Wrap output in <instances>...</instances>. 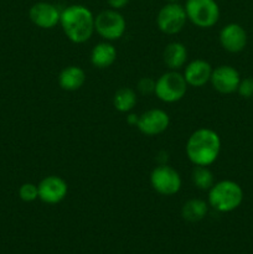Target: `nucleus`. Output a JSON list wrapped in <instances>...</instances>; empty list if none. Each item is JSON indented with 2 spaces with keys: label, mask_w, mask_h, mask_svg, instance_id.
<instances>
[{
  "label": "nucleus",
  "mask_w": 253,
  "mask_h": 254,
  "mask_svg": "<svg viewBox=\"0 0 253 254\" xmlns=\"http://www.w3.org/2000/svg\"><path fill=\"white\" fill-rule=\"evenodd\" d=\"M60 25L69 41L84 44L94 32V15L84 5H69L61 10Z\"/></svg>",
  "instance_id": "nucleus-1"
},
{
  "label": "nucleus",
  "mask_w": 253,
  "mask_h": 254,
  "mask_svg": "<svg viewBox=\"0 0 253 254\" xmlns=\"http://www.w3.org/2000/svg\"><path fill=\"white\" fill-rule=\"evenodd\" d=\"M186 156L195 166H210L221 151L220 135L210 128L196 129L186 141Z\"/></svg>",
  "instance_id": "nucleus-2"
},
{
  "label": "nucleus",
  "mask_w": 253,
  "mask_h": 254,
  "mask_svg": "<svg viewBox=\"0 0 253 254\" xmlns=\"http://www.w3.org/2000/svg\"><path fill=\"white\" fill-rule=\"evenodd\" d=\"M243 201V190L232 180H222L213 184L208 190V206L218 212L227 213L235 211Z\"/></svg>",
  "instance_id": "nucleus-3"
},
{
  "label": "nucleus",
  "mask_w": 253,
  "mask_h": 254,
  "mask_svg": "<svg viewBox=\"0 0 253 254\" xmlns=\"http://www.w3.org/2000/svg\"><path fill=\"white\" fill-rule=\"evenodd\" d=\"M188 20L200 29H211L220 20V6L216 0H186Z\"/></svg>",
  "instance_id": "nucleus-4"
},
{
  "label": "nucleus",
  "mask_w": 253,
  "mask_h": 254,
  "mask_svg": "<svg viewBox=\"0 0 253 254\" xmlns=\"http://www.w3.org/2000/svg\"><path fill=\"white\" fill-rule=\"evenodd\" d=\"M186 91L188 83L184 74L178 71H169L161 74L155 81L154 94L164 103H176L185 97Z\"/></svg>",
  "instance_id": "nucleus-5"
},
{
  "label": "nucleus",
  "mask_w": 253,
  "mask_h": 254,
  "mask_svg": "<svg viewBox=\"0 0 253 254\" xmlns=\"http://www.w3.org/2000/svg\"><path fill=\"white\" fill-rule=\"evenodd\" d=\"M126 21L119 10L107 9L94 16V32L106 41H117L126 34Z\"/></svg>",
  "instance_id": "nucleus-6"
},
{
  "label": "nucleus",
  "mask_w": 253,
  "mask_h": 254,
  "mask_svg": "<svg viewBox=\"0 0 253 254\" xmlns=\"http://www.w3.org/2000/svg\"><path fill=\"white\" fill-rule=\"evenodd\" d=\"M150 185L159 195L173 196L181 190L183 180L173 166L160 164L155 166L150 174Z\"/></svg>",
  "instance_id": "nucleus-7"
},
{
  "label": "nucleus",
  "mask_w": 253,
  "mask_h": 254,
  "mask_svg": "<svg viewBox=\"0 0 253 254\" xmlns=\"http://www.w3.org/2000/svg\"><path fill=\"white\" fill-rule=\"evenodd\" d=\"M188 16L179 2H166L156 15V26L163 34L176 35L185 27Z\"/></svg>",
  "instance_id": "nucleus-8"
},
{
  "label": "nucleus",
  "mask_w": 253,
  "mask_h": 254,
  "mask_svg": "<svg viewBox=\"0 0 253 254\" xmlns=\"http://www.w3.org/2000/svg\"><path fill=\"white\" fill-rule=\"evenodd\" d=\"M170 124V117L165 111L159 108L149 109L139 116L136 128L146 136H155L163 134Z\"/></svg>",
  "instance_id": "nucleus-9"
},
{
  "label": "nucleus",
  "mask_w": 253,
  "mask_h": 254,
  "mask_svg": "<svg viewBox=\"0 0 253 254\" xmlns=\"http://www.w3.org/2000/svg\"><path fill=\"white\" fill-rule=\"evenodd\" d=\"M39 198L47 205H56L66 198L68 192V185L62 178L50 175L42 179L37 185Z\"/></svg>",
  "instance_id": "nucleus-10"
},
{
  "label": "nucleus",
  "mask_w": 253,
  "mask_h": 254,
  "mask_svg": "<svg viewBox=\"0 0 253 254\" xmlns=\"http://www.w3.org/2000/svg\"><path fill=\"white\" fill-rule=\"evenodd\" d=\"M29 17L40 29L51 30L60 24L61 10L52 2L39 1L30 7Z\"/></svg>",
  "instance_id": "nucleus-11"
},
{
  "label": "nucleus",
  "mask_w": 253,
  "mask_h": 254,
  "mask_svg": "<svg viewBox=\"0 0 253 254\" xmlns=\"http://www.w3.org/2000/svg\"><path fill=\"white\" fill-rule=\"evenodd\" d=\"M240 82V72L235 67L222 64V66H218L215 69H212L210 83L212 84L213 89L217 91L218 93L231 94L233 92H237Z\"/></svg>",
  "instance_id": "nucleus-12"
},
{
  "label": "nucleus",
  "mask_w": 253,
  "mask_h": 254,
  "mask_svg": "<svg viewBox=\"0 0 253 254\" xmlns=\"http://www.w3.org/2000/svg\"><path fill=\"white\" fill-rule=\"evenodd\" d=\"M220 44L227 52L237 54L247 45V32L241 25L231 22L221 29Z\"/></svg>",
  "instance_id": "nucleus-13"
},
{
  "label": "nucleus",
  "mask_w": 253,
  "mask_h": 254,
  "mask_svg": "<svg viewBox=\"0 0 253 254\" xmlns=\"http://www.w3.org/2000/svg\"><path fill=\"white\" fill-rule=\"evenodd\" d=\"M212 69L213 68L207 61L197 59L186 64L183 74L188 86L200 88V87L206 86L210 82Z\"/></svg>",
  "instance_id": "nucleus-14"
},
{
  "label": "nucleus",
  "mask_w": 253,
  "mask_h": 254,
  "mask_svg": "<svg viewBox=\"0 0 253 254\" xmlns=\"http://www.w3.org/2000/svg\"><path fill=\"white\" fill-rule=\"evenodd\" d=\"M163 60L165 66L170 71H178V69L185 67L188 61V50L185 45L179 41L170 42L166 45L163 52Z\"/></svg>",
  "instance_id": "nucleus-15"
},
{
  "label": "nucleus",
  "mask_w": 253,
  "mask_h": 254,
  "mask_svg": "<svg viewBox=\"0 0 253 254\" xmlns=\"http://www.w3.org/2000/svg\"><path fill=\"white\" fill-rule=\"evenodd\" d=\"M117 60V50L109 41L97 44L91 51V64L96 68L104 69L111 67Z\"/></svg>",
  "instance_id": "nucleus-16"
},
{
  "label": "nucleus",
  "mask_w": 253,
  "mask_h": 254,
  "mask_svg": "<svg viewBox=\"0 0 253 254\" xmlns=\"http://www.w3.org/2000/svg\"><path fill=\"white\" fill-rule=\"evenodd\" d=\"M57 81H59V86L63 91H78L86 82V73L78 66H67L60 72Z\"/></svg>",
  "instance_id": "nucleus-17"
},
{
  "label": "nucleus",
  "mask_w": 253,
  "mask_h": 254,
  "mask_svg": "<svg viewBox=\"0 0 253 254\" xmlns=\"http://www.w3.org/2000/svg\"><path fill=\"white\" fill-rule=\"evenodd\" d=\"M208 212V203L201 198H190L181 208V216L188 222H198L203 220Z\"/></svg>",
  "instance_id": "nucleus-18"
},
{
  "label": "nucleus",
  "mask_w": 253,
  "mask_h": 254,
  "mask_svg": "<svg viewBox=\"0 0 253 254\" xmlns=\"http://www.w3.org/2000/svg\"><path fill=\"white\" fill-rule=\"evenodd\" d=\"M136 102H138V98H136L135 91L128 87L119 88L114 93L113 106L121 113H129L133 111L134 107L136 106Z\"/></svg>",
  "instance_id": "nucleus-19"
},
{
  "label": "nucleus",
  "mask_w": 253,
  "mask_h": 254,
  "mask_svg": "<svg viewBox=\"0 0 253 254\" xmlns=\"http://www.w3.org/2000/svg\"><path fill=\"white\" fill-rule=\"evenodd\" d=\"M191 180L196 189L202 191H208L215 184V178L208 166H195L191 173Z\"/></svg>",
  "instance_id": "nucleus-20"
},
{
  "label": "nucleus",
  "mask_w": 253,
  "mask_h": 254,
  "mask_svg": "<svg viewBox=\"0 0 253 254\" xmlns=\"http://www.w3.org/2000/svg\"><path fill=\"white\" fill-rule=\"evenodd\" d=\"M19 197L24 202H32L39 198V189L32 183H25L19 189Z\"/></svg>",
  "instance_id": "nucleus-21"
},
{
  "label": "nucleus",
  "mask_w": 253,
  "mask_h": 254,
  "mask_svg": "<svg viewBox=\"0 0 253 254\" xmlns=\"http://www.w3.org/2000/svg\"><path fill=\"white\" fill-rule=\"evenodd\" d=\"M136 89L139 91V93L141 94H153L155 91V81L150 77H143L138 81L136 83Z\"/></svg>",
  "instance_id": "nucleus-22"
},
{
  "label": "nucleus",
  "mask_w": 253,
  "mask_h": 254,
  "mask_svg": "<svg viewBox=\"0 0 253 254\" xmlns=\"http://www.w3.org/2000/svg\"><path fill=\"white\" fill-rule=\"evenodd\" d=\"M237 92L240 93L241 97H243V98H252L253 97V78L252 77L241 79Z\"/></svg>",
  "instance_id": "nucleus-23"
},
{
  "label": "nucleus",
  "mask_w": 253,
  "mask_h": 254,
  "mask_svg": "<svg viewBox=\"0 0 253 254\" xmlns=\"http://www.w3.org/2000/svg\"><path fill=\"white\" fill-rule=\"evenodd\" d=\"M107 1H108V5L111 6V9L121 10L128 5L129 0H107Z\"/></svg>",
  "instance_id": "nucleus-24"
},
{
  "label": "nucleus",
  "mask_w": 253,
  "mask_h": 254,
  "mask_svg": "<svg viewBox=\"0 0 253 254\" xmlns=\"http://www.w3.org/2000/svg\"><path fill=\"white\" fill-rule=\"evenodd\" d=\"M138 119H139V116L130 113V114H128V116H126V123H128L129 126L136 127V124H138Z\"/></svg>",
  "instance_id": "nucleus-25"
},
{
  "label": "nucleus",
  "mask_w": 253,
  "mask_h": 254,
  "mask_svg": "<svg viewBox=\"0 0 253 254\" xmlns=\"http://www.w3.org/2000/svg\"><path fill=\"white\" fill-rule=\"evenodd\" d=\"M166 2H178L179 0H165Z\"/></svg>",
  "instance_id": "nucleus-26"
}]
</instances>
